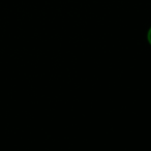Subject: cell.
I'll use <instances>...</instances> for the list:
<instances>
[{
    "mask_svg": "<svg viewBox=\"0 0 151 151\" xmlns=\"http://www.w3.org/2000/svg\"><path fill=\"white\" fill-rule=\"evenodd\" d=\"M147 40H148L149 45H150V46H151V27L149 28L148 33H147Z\"/></svg>",
    "mask_w": 151,
    "mask_h": 151,
    "instance_id": "obj_1",
    "label": "cell"
}]
</instances>
